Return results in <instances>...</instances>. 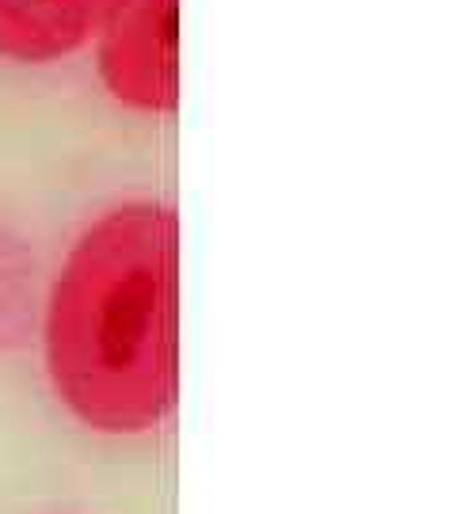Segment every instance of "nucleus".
<instances>
[{
    "label": "nucleus",
    "mask_w": 457,
    "mask_h": 514,
    "mask_svg": "<svg viewBox=\"0 0 457 514\" xmlns=\"http://www.w3.org/2000/svg\"><path fill=\"white\" fill-rule=\"evenodd\" d=\"M46 370L80 423L145 435L180 389V218L153 198L107 210L73 245L46 309Z\"/></svg>",
    "instance_id": "nucleus-1"
},
{
    "label": "nucleus",
    "mask_w": 457,
    "mask_h": 514,
    "mask_svg": "<svg viewBox=\"0 0 457 514\" xmlns=\"http://www.w3.org/2000/svg\"><path fill=\"white\" fill-rule=\"evenodd\" d=\"M180 0H118L100 27V76L133 111L164 115L180 103Z\"/></svg>",
    "instance_id": "nucleus-2"
},
{
    "label": "nucleus",
    "mask_w": 457,
    "mask_h": 514,
    "mask_svg": "<svg viewBox=\"0 0 457 514\" xmlns=\"http://www.w3.org/2000/svg\"><path fill=\"white\" fill-rule=\"evenodd\" d=\"M118 0H0V53L46 65L100 35Z\"/></svg>",
    "instance_id": "nucleus-3"
}]
</instances>
